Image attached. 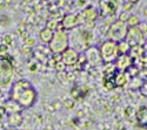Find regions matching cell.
<instances>
[{
	"label": "cell",
	"mask_w": 147,
	"mask_h": 130,
	"mask_svg": "<svg viewBox=\"0 0 147 130\" xmlns=\"http://www.w3.org/2000/svg\"><path fill=\"white\" fill-rule=\"evenodd\" d=\"M36 97H38V93L28 80L20 79L12 83L8 99L16 101L22 109L33 107L36 102Z\"/></svg>",
	"instance_id": "obj_1"
},
{
	"label": "cell",
	"mask_w": 147,
	"mask_h": 130,
	"mask_svg": "<svg viewBox=\"0 0 147 130\" xmlns=\"http://www.w3.org/2000/svg\"><path fill=\"white\" fill-rule=\"evenodd\" d=\"M69 47V37L65 31H57L53 33V38L48 43V51L54 55H60Z\"/></svg>",
	"instance_id": "obj_2"
},
{
	"label": "cell",
	"mask_w": 147,
	"mask_h": 130,
	"mask_svg": "<svg viewBox=\"0 0 147 130\" xmlns=\"http://www.w3.org/2000/svg\"><path fill=\"white\" fill-rule=\"evenodd\" d=\"M16 69L12 61L6 56H0V89L7 88L14 77Z\"/></svg>",
	"instance_id": "obj_3"
},
{
	"label": "cell",
	"mask_w": 147,
	"mask_h": 130,
	"mask_svg": "<svg viewBox=\"0 0 147 130\" xmlns=\"http://www.w3.org/2000/svg\"><path fill=\"white\" fill-rule=\"evenodd\" d=\"M99 52H100L102 62L108 63V65L115 62V60L119 56L118 49H117V43L111 40H105L99 47Z\"/></svg>",
	"instance_id": "obj_4"
},
{
	"label": "cell",
	"mask_w": 147,
	"mask_h": 130,
	"mask_svg": "<svg viewBox=\"0 0 147 130\" xmlns=\"http://www.w3.org/2000/svg\"><path fill=\"white\" fill-rule=\"evenodd\" d=\"M127 29H128V27L126 26L125 22L119 21V20L114 21L108 28V32H107L108 39L107 40H111L115 43L125 40L126 34H127Z\"/></svg>",
	"instance_id": "obj_5"
},
{
	"label": "cell",
	"mask_w": 147,
	"mask_h": 130,
	"mask_svg": "<svg viewBox=\"0 0 147 130\" xmlns=\"http://www.w3.org/2000/svg\"><path fill=\"white\" fill-rule=\"evenodd\" d=\"M125 41L129 45V47L134 46H144L146 42V38L142 35V33L139 31L138 27H132L127 29V34Z\"/></svg>",
	"instance_id": "obj_6"
},
{
	"label": "cell",
	"mask_w": 147,
	"mask_h": 130,
	"mask_svg": "<svg viewBox=\"0 0 147 130\" xmlns=\"http://www.w3.org/2000/svg\"><path fill=\"white\" fill-rule=\"evenodd\" d=\"M82 21L84 20L81 19L80 14L68 13V14H65L63 17V19L60 21V25H61L63 31H71V29L77 28L79 25H81Z\"/></svg>",
	"instance_id": "obj_7"
},
{
	"label": "cell",
	"mask_w": 147,
	"mask_h": 130,
	"mask_svg": "<svg viewBox=\"0 0 147 130\" xmlns=\"http://www.w3.org/2000/svg\"><path fill=\"white\" fill-rule=\"evenodd\" d=\"M84 55H85V59H86V63H88L92 67H98L102 63L99 47H96V46H90L85 51Z\"/></svg>",
	"instance_id": "obj_8"
},
{
	"label": "cell",
	"mask_w": 147,
	"mask_h": 130,
	"mask_svg": "<svg viewBox=\"0 0 147 130\" xmlns=\"http://www.w3.org/2000/svg\"><path fill=\"white\" fill-rule=\"evenodd\" d=\"M78 57H79V53L77 52V49L68 47L65 52H63L60 54V61L66 67H73V66L77 65Z\"/></svg>",
	"instance_id": "obj_9"
},
{
	"label": "cell",
	"mask_w": 147,
	"mask_h": 130,
	"mask_svg": "<svg viewBox=\"0 0 147 130\" xmlns=\"http://www.w3.org/2000/svg\"><path fill=\"white\" fill-rule=\"evenodd\" d=\"M79 14L85 22H95V20L99 17V11L94 6H87V7H85L81 11V13H79Z\"/></svg>",
	"instance_id": "obj_10"
},
{
	"label": "cell",
	"mask_w": 147,
	"mask_h": 130,
	"mask_svg": "<svg viewBox=\"0 0 147 130\" xmlns=\"http://www.w3.org/2000/svg\"><path fill=\"white\" fill-rule=\"evenodd\" d=\"M132 66V59L128 54L126 55H119L115 60V69L118 72H126V70Z\"/></svg>",
	"instance_id": "obj_11"
},
{
	"label": "cell",
	"mask_w": 147,
	"mask_h": 130,
	"mask_svg": "<svg viewBox=\"0 0 147 130\" xmlns=\"http://www.w3.org/2000/svg\"><path fill=\"white\" fill-rule=\"evenodd\" d=\"M3 110H5V113L7 115H11V114H17V113H21L22 111V108L20 105L16 102V101H12V100H6L3 105H1Z\"/></svg>",
	"instance_id": "obj_12"
},
{
	"label": "cell",
	"mask_w": 147,
	"mask_h": 130,
	"mask_svg": "<svg viewBox=\"0 0 147 130\" xmlns=\"http://www.w3.org/2000/svg\"><path fill=\"white\" fill-rule=\"evenodd\" d=\"M137 122L140 127L147 128V105H141L136 113Z\"/></svg>",
	"instance_id": "obj_13"
},
{
	"label": "cell",
	"mask_w": 147,
	"mask_h": 130,
	"mask_svg": "<svg viewBox=\"0 0 147 130\" xmlns=\"http://www.w3.org/2000/svg\"><path fill=\"white\" fill-rule=\"evenodd\" d=\"M7 124L9 125V128H18L24 122V117L21 115V113H17V114H11L7 115Z\"/></svg>",
	"instance_id": "obj_14"
},
{
	"label": "cell",
	"mask_w": 147,
	"mask_h": 130,
	"mask_svg": "<svg viewBox=\"0 0 147 130\" xmlns=\"http://www.w3.org/2000/svg\"><path fill=\"white\" fill-rule=\"evenodd\" d=\"M127 82H128V76H127L126 72H117L114 74L113 85L115 87H124L127 85Z\"/></svg>",
	"instance_id": "obj_15"
},
{
	"label": "cell",
	"mask_w": 147,
	"mask_h": 130,
	"mask_svg": "<svg viewBox=\"0 0 147 130\" xmlns=\"http://www.w3.org/2000/svg\"><path fill=\"white\" fill-rule=\"evenodd\" d=\"M52 38H53V32L50 31V29H47L46 27H44V28L39 32V39H40V41H41L42 43H45V45L50 43L51 40H52Z\"/></svg>",
	"instance_id": "obj_16"
},
{
	"label": "cell",
	"mask_w": 147,
	"mask_h": 130,
	"mask_svg": "<svg viewBox=\"0 0 147 130\" xmlns=\"http://www.w3.org/2000/svg\"><path fill=\"white\" fill-rule=\"evenodd\" d=\"M117 49H118V54L119 55H126V54L129 53L131 47L125 40H122L120 42H117Z\"/></svg>",
	"instance_id": "obj_17"
},
{
	"label": "cell",
	"mask_w": 147,
	"mask_h": 130,
	"mask_svg": "<svg viewBox=\"0 0 147 130\" xmlns=\"http://www.w3.org/2000/svg\"><path fill=\"white\" fill-rule=\"evenodd\" d=\"M47 29L52 31L53 33L57 32V31H63V28H61V25L60 22L57 20V19H50L47 22H46V26H45Z\"/></svg>",
	"instance_id": "obj_18"
},
{
	"label": "cell",
	"mask_w": 147,
	"mask_h": 130,
	"mask_svg": "<svg viewBox=\"0 0 147 130\" xmlns=\"http://www.w3.org/2000/svg\"><path fill=\"white\" fill-rule=\"evenodd\" d=\"M125 23H126V26H127L128 28H132V27H138V25L140 23V19H139V17H138V15H136V14H129Z\"/></svg>",
	"instance_id": "obj_19"
},
{
	"label": "cell",
	"mask_w": 147,
	"mask_h": 130,
	"mask_svg": "<svg viewBox=\"0 0 147 130\" xmlns=\"http://www.w3.org/2000/svg\"><path fill=\"white\" fill-rule=\"evenodd\" d=\"M12 42H13V39H12L11 34H5L4 37H1V43L6 45V46H9V45H12Z\"/></svg>",
	"instance_id": "obj_20"
},
{
	"label": "cell",
	"mask_w": 147,
	"mask_h": 130,
	"mask_svg": "<svg viewBox=\"0 0 147 130\" xmlns=\"http://www.w3.org/2000/svg\"><path fill=\"white\" fill-rule=\"evenodd\" d=\"M63 105L66 109H72L73 107H74V100L73 99H66V100H64Z\"/></svg>",
	"instance_id": "obj_21"
},
{
	"label": "cell",
	"mask_w": 147,
	"mask_h": 130,
	"mask_svg": "<svg viewBox=\"0 0 147 130\" xmlns=\"http://www.w3.org/2000/svg\"><path fill=\"white\" fill-rule=\"evenodd\" d=\"M138 28H139V31L142 33L144 37L147 38V22H141V21H140V23L138 25Z\"/></svg>",
	"instance_id": "obj_22"
},
{
	"label": "cell",
	"mask_w": 147,
	"mask_h": 130,
	"mask_svg": "<svg viewBox=\"0 0 147 130\" xmlns=\"http://www.w3.org/2000/svg\"><path fill=\"white\" fill-rule=\"evenodd\" d=\"M65 68H66V66L61 62V61H58L57 63H55V66H54V69L57 70L58 73H63V72H65Z\"/></svg>",
	"instance_id": "obj_23"
},
{
	"label": "cell",
	"mask_w": 147,
	"mask_h": 130,
	"mask_svg": "<svg viewBox=\"0 0 147 130\" xmlns=\"http://www.w3.org/2000/svg\"><path fill=\"white\" fill-rule=\"evenodd\" d=\"M34 46H35V40L33 38L28 37V38L25 39V47H27V48H32V47H34Z\"/></svg>",
	"instance_id": "obj_24"
},
{
	"label": "cell",
	"mask_w": 147,
	"mask_h": 130,
	"mask_svg": "<svg viewBox=\"0 0 147 130\" xmlns=\"http://www.w3.org/2000/svg\"><path fill=\"white\" fill-rule=\"evenodd\" d=\"M140 93L144 96H147V79L142 82V85L140 86Z\"/></svg>",
	"instance_id": "obj_25"
},
{
	"label": "cell",
	"mask_w": 147,
	"mask_h": 130,
	"mask_svg": "<svg viewBox=\"0 0 147 130\" xmlns=\"http://www.w3.org/2000/svg\"><path fill=\"white\" fill-rule=\"evenodd\" d=\"M124 4L127 5V6H124V8H122V12H125V13H128V12L132 9V5L136 4V1H131V3L126 1V3H124Z\"/></svg>",
	"instance_id": "obj_26"
},
{
	"label": "cell",
	"mask_w": 147,
	"mask_h": 130,
	"mask_svg": "<svg viewBox=\"0 0 147 130\" xmlns=\"http://www.w3.org/2000/svg\"><path fill=\"white\" fill-rule=\"evenodd\" d=\"M7 52H8V46H6V45H4V43H0V54L4 55V54H6Z\"/></svg>",
	"instance_id": "obj_27"
},
{
	"label": "cell",
	"mask_w": 147,
	"mask_h": 130,
	"mask_svg": "<svg viewBox=\"0 0 147 130\" xmlns=\"http://www.w3.org/2000/svg\"><path fill=\"white\" fill-rule=\"evenodd\" d=\"M55 60H54V59L53 57H51V59H48V61H47V66L48 67H50V68H53L54 69V66H55Z\"/></svg>",
	"instance_id": "obj_28"
},
{
	"label": "cell",
	"mask_w": 147,
	"mask_h": 130,
	"mask_svg": "<svg viewBox=\"0 0 147 130\" xmlns=\"http://www.w3.org/2000/svg\"><path fill=\"white\" fill-rule=\"evenodd\" d=\"M36 69H38V66H36V65H35V66H34V65L31 66V70H32V72H34V70H36Z\"/></svg>",
	"instance_id": "obj_29"
},
{
	"label": "cell",
	"mask_w": 147,
	"mask_h": 130,
	"mask_svg": "<svg viewBox=\"0 0 147 130\" xmlns=\"http://www.w3.org/2000/svg\"><path fill=\"white\" fill-rule=\"evenodd\" d=\"M1 120H3V114H1V111H0V122H1Z\"/></svg>",
	"instance_id": "obj_30"
},
{
	"label": "cell",
	"mask_w": 147,
	"mask_h": 130,
	"mask_svg": "<svg viewBox=\"0 0 147 130\" xmlns=\"http://www.w3.org/2000/svg\"><path fill=\"white\" fill-rule=\"evenodd\" d=\"M6 130H14V129H12V128H8V129H6Z\"/></svg>",
	"instance_id": "obj_31"
},
{
	"label": "cell",
	"mask_w": 147,
	"mask_h": 130,
	"mask_svg": "<svg viewBox=\"0 0 147 130\" xmlns=\"http://www.w3.org/2000/svg\"><path fill=\"white\" fill-rule=\"evenodd\" d=\"M0 95H1V89H0Z\"/></svg>",
	"instance_id": "obj_32"
}]
</instances>
